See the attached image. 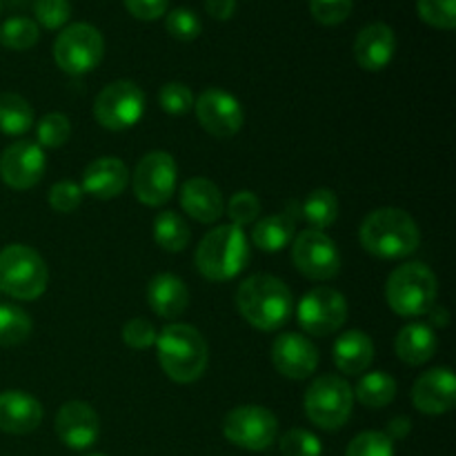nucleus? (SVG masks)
<instances>
[{"label":"nucleus","mask_w":456,"mask_h":456,"mask_svg":"<svg viewBox=\"0 0 456 456\" xmlns=\"http://www.w3.org/2000/svg\"><path fill=\"white\" fill-rule=\"evenodd\" d=\"M36 138H38V145L47 147V150H58V147L65 145L71 138V123L65 114L61 111H49L36 125Z\"/></svg>","instance_id":"473e14b6"},{"label":"nucleus","mask_w":456,"mask_h":456,"mask_svg":"<svg viewBox=\"0 0 456 456\" xmlns=\"http://www.w3.org/2000/svg\"><path fill=\"white\" fill-rule=\"evenodd\" d=\"M249 240L240 227L225 223L216 225L203 236L196 248V270L200 276L214 283L232 281L248 267L249 263Z\"/></svg>","instance_id":"20e7f679"},{"label":"nucleus","mask_w":456,"mask_h":456,"mask_svg":"<svg viewBox=\"0 0 456 456\" xmlns=\"http://www.w3.org/2000/svg\"><path fill=\"white\" fill-rule=\"evenodd\" d=\"M239 314L261 332H276L294 314V297L288 285L272 274L248 276L236 289Z\"/></svg>","instance_id":"f03ea898"},{"label":"nucleus","mask_w":456,"mask_h":456,"mask_svg":"<svg viewBox=\"0 0 456 456\" xmlns=\"http://www.w3.org/2000/svg\"><path fill=\"white\" fill-rule=\"evenodd\" d=\"M127 12L138 20H159L160 16L167 13L169 0H123Z\"/></svg>","instance_id":"c03bdc74"},{"label":"nucleus","mask_w":456,"mask_h":456,"mask_svg":"<svg viewBox=\"0 0 456 456\" xmlns=\"http://www.w3.org/2000/svg\"><path fill=\"white\" fill-rule=\"evenodd\" d=\"M165 29H167V34L172 38L181 40V43H191L203 31V22H200V18L191 9L178 7L167 13V18H165Z\"/></svg>","instance_id":"4c0bfd02"},{"label":"nucleus","mask_w":456,"mask_h":456,"mask_svg":"<svg viewBox=\"0 0 456 456\" xmlns=\"http://www.w3.org/2000/svg\"><path fill=\"white\" fill-rule=\"evenodd\" d=\"M272 363L276 372L292 381H305L319 368V350L307 337L297 332L279 334L272 343Z\"/></svg>","instance_id":"dca6fc26"},{"label":"nucleus","mask_w":456,"mask_h":456,"mask_svg":"<svg viewBox=\"0 0 456 456\" xmlns=\"http://www.w3.org/2000/svg\"><path fill=\"white\" fill-rule=\"evenodd\" d=\"M292 263L305 279L332 281L341 272V252L325 232L303 230L292 240Z\"/></svg>","instance_id":"ddd939ff"},{"label":"nucleus","mask_w":456,"mask_h":456,"mask_svg":"<svg viewBox=\"0 0 456 456\" xmlns=\"http://www.w3.org/2000/svg\"><path fill=\"white\" fill-rule=\"evenodd\" d=\"M129 169L116 156H101L92 160L83 172V187L85 194L98 200H111L123 194L129 185Z\"/></svg>","instance_id":"6ab92c4d"},{"label":"nucleus","mask_w":456,"mask_h":456,"mask_svg":"<svg viewBox=\"0 0 456 456\" xmlns=\"http://www.w3.org/2000/svg\"><path fill=\"white\" fill-rule=\"evenodd\" d=\"M281 454L283 456H321L323 454V444L314 432L305 428H292L285 432L279 441Z\"/></svg>","instance_id":"f704fd0d"},{"label":"nucleus","mask_w":456,"mask_h":456,"mask_svg":"<svg viewBox=\"0 0 456 456\" xmlns=\"http://www.w3.org/2000/svg\"><path fill=\"white\" fill-rule=\"evenodd\" d=\"M89 456H105V454H89Z\"/></svg>","instance_id":"09e8293b"},{"label":"nucleus","mask_w":456,"mask_h":456,"mask_svg":"<svg viewBox=\"0 0 456 456\" xmlns=\"http://www.w3.org/2000/svg\"><path fill=\"white\" fill-rule=\"evenodd\" d=\"M49 285L45 258L34 248L22 243L0 249V292L16 301H36Z\"/></svg>","instance_id":"423d86ee"},{"label":"nucleus","mask_w":456,"mask_h":456,"mask_svg":"<svg viewBox=\"0 0 456 456\" xmlns=\"http://www.w3.org/2000/svg\"><path fill=\"white\" fill-rule=\"evenodd\" d=\"M297 321L310 337L323 338L337 334L347 321V301L338 289L319 285L303 294L297 305Z\"/></svg>","instance_id":"f8f14e48"},{"label":"nucleus","mask_w":456,"mask_h":456,"mask_svg":"<svg viewBox=\"0 0 456 456\" xmlns=\"http://www.w3.org/2000/svg\"><path fill=\"white\" fill-rule=\"evenodd\" d=\"M396 356L408 365H426L436 354V334L426 323H408L399 330L395 341Z\"/></svg>","instance_id":"393cba45"},{"label":"nucleus","mask_w":456,"mask_h":456,"mask_svg":"<svg viewBox=\"0 0 456 456\" xmlns=\"http://www.w3.org/2000/svg\"><path fill=\"white\" fill-rule=\"evenodd\" d=\"M298 209H301V216L305 218L310 230L323 232L337 223L338 199L332 190H328V187H319V190L307 194V199L303 200V205Z\"/></svg>","instance_id":"c756f323"},{"label":"nucleus","mask_w":456,"mask_h":456,"mask_svg":"<svg viewBox=\"0 0 456 456\" xmlns=\"http://www.w3.org/2000/svg\"><path fill=\"white\" fill-rule=\"evenodd\" d=\"M181 208L196 223L212 225L225 214V199L216 183L205 176H194L183 183Z\"/></svg>","instance_id":"412c9836"},{"label":"nucleus","mask_w":456,"mask_h":456,"mask_svg":"<svg viewBox=\"0 0 456 456\" xmlns=\"http://www.w3.org/2000/svg\"><path fill=\"white\" fill-rule=\"evenodd\" d=\"M374 341L361 330H347L334 341L332 359L338 372L347 377H359L368 372L374 361Z\"/></svg>","instance_id":"b1692460"},{"label":"nucleus","mask_w":456,"mask_h":456,"mask_svg":"<svg viewBox=\"0 0 456 456\" xmlns=\"http://www.w3.org/2000/svg\"><path fill=\"white\" fill-rule=\"evenodd\" d=\"M159 363L174 383H194L209 365V347L203 334L187 323L165 325L156 338Z\"/></svg>","instance_id":"7ed1b4c3"},{"label":"nucleus","mask_w":456,"mask_h":456,"mask_svg":"<svg viewBox=\"0 0 456 456\" xmlns=\"http://www.w3.org/2000/svg\"><path fill=\"white\" fill-rule=\"evenodd\" d=\"M156 338H159V330L145 316L129 319L123 325V341L132 350H150V347L156 346Z\"/></svg>","instance_id":"a19ab883"},{"label":"nucleus","mask_w":456,"mask_h":456,"mask_svg":"<svg viewBox=\"0 0 456 456\" xmlns=\"http://www.w3.org/2000/svg\"><path fill=\"white\" fill-rule=\"evenodd\" d=\"M151 236H154L156 245L169 254L183 252L191 240V232L185 218L172 209L156 214L154 223H151Z\"/></svg>","instance_id":"bb28decb"},{"label":"nucleus","mask_w":456,"mask_h":456,"mask_svg":"<svg viewBox=\"0 0 456 456\" xmlns=\"http://www.w3.org/2000/svg\"><path fill=\"white\" fill-rule=\"evenodd\" d=\"M178 183V165L172 154L163 150L147 151L138 160L132 176L134 196L147 208H163L172 200Z\"/></svg>","instance_id":"9b49d317"},{"label":"nucleus","mask_w":456,"mask_h":456,"mask_svg":"<svg viewBox=\"0 0 456 456\" xmlns=\"http://www.w3.org/2000/svg\"><path fill=\"white\" fill-rule=\"evenodd\" d=\"M428 314L432 316V323L435 325H441V328H445V325H448V319H450V314H448V310H445V307H432L430 312H428Z\"/></svg>","instance_id":"de8ad7c7"},{"label":"nucleus","mask_w":456,"mask_h":456,"mask_svg":"<svg viewBox=\"0 0 456 456\" xmlns=\"http://www.w3.org/2000/svg\"><path fill=\"white\" fill-rule=\"evenodd\" d=\"M303 408L307 419L321 430H341L352 417L354 390L346 379L337 374H323L310 383L303 396Z\"/></svg>","instance_id":"0eeeda50"},{"label":"nucleus","mask_w":456,"mask_h":456,"mask_svg":"<svg viewBox=\"0 0 456 456\" xmlns=\"http://www.w3.org/2000/svg\"><path fill=\"white\" fill-rule=\"evenodd\" d=\"M354 0H310V13L325 27L341 25L350 18Z\"/></svg>","instance_id":"79ce46f5"},{"label":"nucleus","mask_w":456,"mask_h":456,"mask_svg":"<svg viewBox=\"0 0 456 456\" xmlns=\"http://www.w3.org/2000/svg\"><path fill=\"white\" fill-rule=\"evenodd\" d=\"M105 56V38L89 22H74L58 34L53 43V61L58 69L71 76H83L96 69Z\"/></svg>","instance_id":"6e6552de"},{"label":"nucleus","mask_w":456,"mask_h":456,"mask_svg":"<svg viewBox=\"0 0 456 456\" xmlns=\"http://www.w3.org/2000/svg\"><path fill=\"white\" fill-rule=\"evenodd\" d=\"M145 94L132 80H114L98 92L94 101V118L110 132H125L138 125L145 114Z\"/></svg>","instance_id":"1a4fd4ad"},{"label":"nucleus","mask_w":456,"mask_h":456,"mask_svg":"<svg viewBox=\"0 0 456 456\" xmlns=\"http://www.w3.org/2000/svg\"><path fill=\"white\" fill-rule=\"evenodd\" d=\"M361 248L383 261L412 256L421 245L417 221L401 208H379L363 218L359 230Z\"/></svg>","instance_id":"f257e3e1"},{"label":"nucleus","mask_w":456,"mask_h":456,"mask_svg":"<svg viewBox=\"0 0 456 456\" xmlns=\"http://www.w3.org/2000/svg\"><path fill=\"white\" fill-rule=\"evenodd\" d=\"M223 435L236 448L263 452L279 436V419L263 405H239L223 419Z\"/></svg>","instance_id":"9d476101"},{"label":"nucleus","mask_w":456,"mask_h":456,"mask_svg":"<svg viewBox=\"0 0 456 456\" xmlns=\"http://www.w3.org/2000/svg\"><path fill=\"white\" fill-rule=\"evenodd\" d=\"M352 390H354V396L359 399L361 405L372 410H381L396 399L399 386H396L395 377L377 370V372L363 374L361 381L356 383V387H352Z\"/></svg>","instance_id":"cd10ccee"},{"label":"nucleus","mask_w":456,"mask_h":456,"mask_svg":"<svg viewBox=\"0 0 456 456\" xmlns=\"http://www.w3.org/2000/svg\"><path fill=\"white\" fill-rule=\"evenodd\" d=\"M147 303L159 319H178L190 305V289L181 276L163 272V274H156L147 285Z\"/></svg>","instance_id":"5701e85b"},{"label":"nucleus","mask_w":456,"mask_h":456,"mask_svg":"<svg viewBox=\"0 0 456 456\" xmlns=\"http://www.w3.org/2000/svg\"><path fill=\"white\" fill-rule=\"evenodd\" d=\"M56 435L71 450H89L101 436V419L87 401H67L56 414Z\"/></svg>","instance_id":"f3484780"},{"label":"nucleus","mask_w":456,"mask_h":456,"mask_svg":"<svg viewBox=\"0 0 456 456\" xmlns=\"http://www.w3.org/2000/svg\"><path fill=\"white\" fill-rule=\"evenodd\" d=\"M396 52V36L386 22H372L363 27L354 40V58L361 69L383 71L392 62Z\"/></svg>","instance_id":"aec40b11"},{"label":"nucleus","mask_w":456,"mask_h":456,"mask_svg":"<svg viewBox=\"0 0 456 456\" xmlns=\"http://www.w3.org/2000/svg\"><path fill=\"white\" fill-rule=\"evenodd\" d=\"M40 38V29L36 20L25 16H13L0 25V45L12 52H25L31 49Z\"/></svg>","instance_id":"2f4dec72"},{"label":"nucleus","mask_w":456,"mask_h":456,"mask_svg":"<svg viewBox=\"0 0 456 456\" xmlns=\"http://www.w3.org/2000/svg\"><path fill=\"white\" fill-rule=\"evenodd\" d=\"M194 111L200 127L221 141L236 136L245 123V111L239 98L218 87L205 89L194 101Z\"/></svg>","instance_id":"4468645a"},{"label":"nucleus","mask_w":456,"mask_h":456,"mask_svg":"<svg viewBox=\"0 0 456 456\" xmlns=\"http://www.w3.org/2000/svg\"><path fill=\"white\" fill-rule=\"evenodd\" d=\"M346 456H395V441L386 432H361L350 441Z\"/></svg>","instance_id":"e433bc0d"},{"label":"nucleus","mask_w":456,"mask_h":456,"mask_svg":"<svg viewBox=\"0 0 456 456\" xmlns=\"http://www.w3.org/2000/svg\"><path fill=\"white\" fill-rule=\"evenodd\" d=\"M417 12L435 29L452 31L456 27V0H417Z\"/></svg>","instance_id":"72a5a7b5"},{"label":"nucleus","mask_w":456,"mask_h":456,"mask_svg":"<svg viewBox=\"0 0 456 456\" xmlns=\"http://www.w3.org/2000/svg\"><path fill=\"white\" fill-rule=\"evenodd\" d=\"M34 127V110L20 94H0V132L7 136H22Z\"/></svg>","instance_id":"c85d7f7f"},{"label":"nucleus","mask_w":456,"mask_h":456,"mask_svg":"<svg viewBox=\"0 0 456 456\" xmlns=\"http://www.w3.org/2000/svg\"><path fill=\"white\" fill-rule=\"evenodd\" d=\"M294 236H297V230H294V214H274V216H265L254 223L252 243L261 252L276 254L281 249L289 248Z\"/></svg>","instance_id":"a878e982"},{"label":"nucleus","mask_w":456,"mask_h":456,"mask_svg":"<svg viewBox=\"0 0 456 456\" xmlns=\"http://www.w3.org/2000/svg\"><path fill=\"white\" fill-rule=\"evenodd\" d=\"M227 216H230L232 225L240 227V230L248 225H254L258 221V216H261V200L249 190L236 191L227 200Z\"/></svg>","instance_id":"c9c22d12"},{"label":"nucleus","mask_w":456,"mask_h":456,"mask_svg":"<svg viewBox=\"0 0 456 456\" xmlns=\"http://www.w3.org/2000/svg\"><path fill=\"white\" fill-rule=\"evenodd\" d=\"M205 9L214 20H230L236 12V0H205Z\"/></svg>","instance_id":"a18cd8bd"},{"label":"nucleus","mask_w":456,"mask_h":456,"mask_svg":"<svg viewBox=\"0 0 456 456\" xmlns=\"http://www.w3.org/2000/svg\"><path fill=\"white\" fill-rule=\"evenodd\" d=\"M47 169L45 150L36 141H16L0 154V178L18 191L38 185Z\"/></svg>","instance_id":"2eb2a0df"},{"label":"nucleus","mask_w":456,"mask_h":456,"mask_svg":"<svg viewBox=\"0 0 456 456\" xmlns=\"http://www.w3.org/2000/svg\"><path fill=\"white\" fill-rule=\"evenodd\" d=\"M83 187H80V183H74V181H58L53 183L52 190H49V208L53 209V212L58 214H71L76 212V209L80 208V203H83Z\"/></svg>","instance_id":"ea45409f"},{"label":"nucleus","mask_w":456,"mask_h":456,"mask_svg":"<svg viewBox=\"0 0 456 456\" xmlns=\"http://www.w3.org/2000/svg\"><path fill=\"white\" fill-rule=\"evenodd\" d=\"M31 316L12 303H0V347H13L31 337Z\"/></svg>","instance_id":"7c9ffc66"},{"label":"nucleus","mask_w":456,"mask_h":456,"mask_svg":"<svg viewBox=\"0 0 456 456\" xmlns=\"http://www.w3.org/2000/svg\"><path fill=\"white\" fill-rule=\"evenodd\" d=\"M36 25H43L45 29H62L71 16L69 0H36L34 3Z\"/></svg>","instance_id":"37998d69"},{"label":"nucleus","mask_w":456,"mask_h":456,"mask_svg":"<svg viewBox=\"0 0 456 456\" xmlns=\"http://www.w3.org/2000/svg\"><path fill=\"white\" fill-rule=\"evenodd\" d=\"M439 283L435 272L423 263H403L396 267L386 283V301L395 314L417 319L436 305Z\"/></svg>","instance_id":"39448f33"},{"label":"nucleus","mask_w":456,"mask_h":456,"mask_svg":"<svg viewBox=\"0 0 456 456\" xmlns=\"http://www.w3.org/2000/svg\"><path fill=\"white\" fill-rule=\"evenodd\" d=\"M159 105L169 116H185L194 110V94L185 83H165L159 92Z\"/></svg>","instance_id":"58836bf2"},{"label":"nucleus","mask_w":456,"mask_h":456,"mask_svg":"<svg viewBox=\"0 0 456 456\" xmlns=\"http://www.w3.org/2000/svg\"><path fill=\"white\" fill-rule=\"evenodd\" d=\"M43 423V405L22 390L0 392V430L7 435H29Z\"/></svg>","instance_id":"4be33fe9"},{"label":"nucleus","mask_w":456,"mask_h":456,"mask_svg":"<svg viewBox=\"0 0 456 456\" xmlns=\"http://www.w3.org/2000/svg\"><path fill=\"white\" fill-rule=\"evenodd\" d=\"M410 430H412V421H410L408 417H395L390 421V426H387L386 435L390 436L392 441H401L410 435Z\"/></svg>","instance_id":"49530a36"},{"label":"nucleus","mask_w":456,"mask_h":456,"mask_svg":"<svg viewBox=\"0 0 456 456\" xmlns=\"http://www.w3.org/2000/svg\"><path fill=\"white\" fill-rule=\"evenodd\" d=\"M412 403L428 417H439L456 405V377L450 368H432L412 386Z\"/></svg>","instance_id":"a211bd4d"}]
</instances>
